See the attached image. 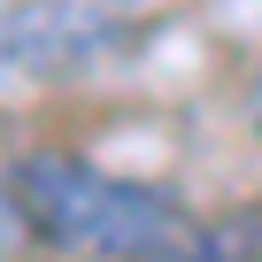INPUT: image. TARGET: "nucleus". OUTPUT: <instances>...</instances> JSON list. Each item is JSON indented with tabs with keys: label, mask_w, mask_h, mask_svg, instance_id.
Masks as SVG:
<instances>
[{
	"label": "nucleus",
	"mask_w": 262,
	"mask_h": 262,
	"mask_svg": "<svg viewBox=\"0 0 262 262\" xmlns=\"http://www.w3.org/2000/svg\"><path fill=\"white\" fill-rule=\"evenodd\" d=\"M16 216L85 254V262H216V239L201 231V216H185L170 193L108 178L77 155H24L8 170Z\"/></svg>",
	"instance_id": "obj_1"
},
{
	"label": "nucleus",
	"mask_w": 262,
	"mask_h": 262,
	"mask_svg": "<svg viewBox=\"0 0 262 262\" xmlns=\"http://www.w3.org/2000/svg\"><path fill=\"white\" fill-rule=\"evenodd\" d=\"M131 24V0H24L0 16V77H62L100 62Z\"/></svg>",
	"instance_id": "obj_2"
},
{
	"label": "nucleus",
	"mask_w": 262,
	"mask_h": 262,
	"mask_svg": "<svg viewBox=\"0 0 262 262\" xmlns=\"http://www.w3.org/2000/svg\"><path fill=\"white\" fill-rule=\"evenodd\" d=\"M247 131L262 139V62H254V77H247Z\"/></svg>",
	"instance_id": "obj_3"
},
{
	"label": "nucleus",
	"mask_w": 262,
	"mask_h": 262,
	"mask_svg": "<svg viewBox=\"0 0 262 262\" xmlns=\"http://www.w3.org/2000/svg\"><path fill=\"white\" fill-rule=\"evenodd\" d=\"M0 239H8V224H0Z\"/></svg>",
	"instance_id": "obj_4"
}]
</instances>
